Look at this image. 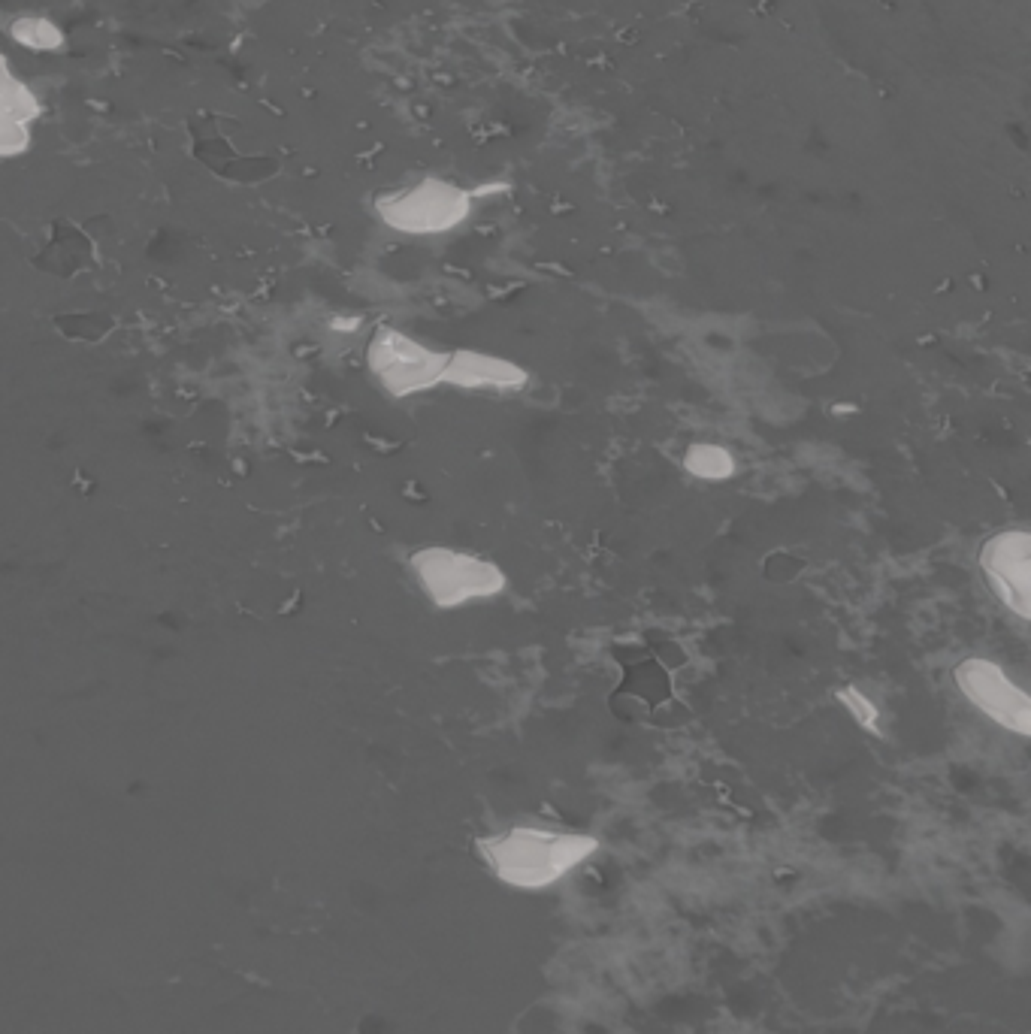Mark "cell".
Masks as SVG:
<instances>
[{"mask_svg": "<svg viewBox=\"0 0 1031 1034\" xmlns=\"http://www.w3.org/2000/svg\"><path fill=\"white\" fill-rule=\"evenodd\" d=\"M469 194L448 185V182H421L406 191L384 194L375 203L378 218L397 233L409 236H433L454 230L469 215Z\"/></svg>", "mask_w": 1031, "mask_h": 1034, "instance_id": "cell-5", "label": "cell"}, {"mask_svg": "<svg viewBox=\"0 0 1031 1034\" xmlns=\"http://www.w3.org/2000/svg\"><path fill=\"white\" fill-rule=\"evenodd\" d=\"M980 572L992 596L1022 623L1031 620V533L1007 527L980 548Z\"/></svg>", "mask_w": 1031, "mask_h": 1034, "instance_id": "cell-6", "label": "cell"}, {"mask_svg": "<svg viewBox=\"0 0 1031 1034\" xmlns=\"http://www.w3.org/2000/svg\"><path fill=\"white\" fill-rule=\"evenodd\" d=\"M530 384V369L499 354L451 348L442 387L466 394H518Z\"/></svg>", "mask_w": 1031, "mask_h": 1034, "instance_id": "cell-7", "label": "cell"}, {"mask_svg": "<svg viewBox=\"0 0 1031 1034\" xmlns=\"http://www.w3.org/2000/svg\"><path fill=\"white\" fill-rule=\"evenodd\" d=\"M953 681L962 699L998 729L1016 738L1031 735V699L1001 663L989 657H965L953 669Z\"/></svg>", "mask_w": 1031, "mask_h": 1034, "instance_id": "cell-4", "label": "cell"}, {"mask_svg": "<svg viewBox=\"0 0 1031 1034\" xmlns=\"http://www.w3.org/2000/svg\"><path fill=\"white\" fill-rule=\"evenodd\" d=\"M0 112L22 121V124H34L43 112V103L37 100V94L10 70L7 55L0 52Z\"/></svg>", "mask_w": 1031, "mask_h": 1034, "instance_id": "cell-9", "label": "cell"}, {"mask_svg": "<svg viewBox=\"0 0 1031 1034\" xmlns=\"http://www.w3.org/2000/svg\"><path fill=\"white\" fill-rule=\"evenodd\" d=\"M599 841L584 832H557L542 826H514L478 841V853L499 880L518 889H542L590 859Z\"/></svg>", "mask_w": 1031, "mask_h": 1034, "instance_id": "cell-1", "label": "cell"}, {"mask_svg": "<svg viewBox=\"0 0 1031 1034\" xmlns=\"http://www.w3.org/2000/svg\"><path fill=\"white\" fill-rule=\"evenodd\" d=\"M10 37L34 52H55L64 46V31L43 16H19L10 22Z\"/></svg>", "mask_w": 1031, "mask_h": 1034, "instance_id": "cell-10", "label": "cell"}, {"mask_svg": "<svg viewBox=\"0 0 1031 1034\" xmlns=\"http://www.w3.org/2000/svg\"><path fill=\"white\" fill-rule=\"evenodd\" d=\"M835 699H838V705L850 714V720L859 729H865L871 735H880V708H877V702L862 687L844 684V687L835 690Z\"/></svg>", "mask_w": 1031, "mask_h": 1034, "instance_id": "cell-11", "label": "cell"}, {"mask_svg": "<svg viewBox=\"0 0 1031 1034\" xmlns=\"http://www.w3.org/2000/svg\"><path fill=\"white\" fill-rule=\"evenodd\" d=\"M451 348H436L394 324H378L366 342V372L391 400L430 394L445 381Z\"/></svg>", "mask_w": 1031, "mask_h": 1034, "instance_id": "cell-3", "label": "cell"}, {"mask_svg": "<svg viewBox=\"0 0 1031 1034\" xmlns=\"http://www.w3.org/2000/svg\"><path fill=\"white\" fill-rule=\"evenodd\" d=\"M409 569L436 611H460L508 590V575L496 560L451 545H424L412 551Z\"/></svg>", "mask_w": 1031, "mask_h": 1034, "instance_id": "cell-2", "label": "cell"}, {"mask_svg": "<svg viewBox=\"0 0 1031 1034\" xmlns=\"http://www.w3.org/2000/svg\"><path fill=\"white\" fill-rule=\"evenodd\" d=\"M333 330H345V333H354L357 327H360V321L357 318H333V324H330Z\"/></svg>", "mask_w": 1031, "mask_h": 1034, "instance_id": "cell-13", "label": "cell"}, {"mask_svg": "<svg viewBox=\"0 0 1031 1034\" xmlns=\"http://www.w3.org/2000/svg\"><path fill=\"white\" fill-rule=\"evenodd\" d=\"M31 149V124L0 112V158H19Z\"/></svg>", "mask_w": 1031, "mask_h": 1034, "instance_id": "cell-12", "label": "cell"}, {"mask_svg": "<svg viewBox=\"0 0 1031 1034\" xmlns=\"http://www.w3.org/2000/svg\"><path fill=\"white\" fill-rule=\"evenodd\" d=\"M684 472L696 481H729L738 469V460L735 454L726 448V445H717V442H693L687 451H684V460H681Z\"/></svg>", "mask_w": 1031, "mask_h": 1034, "instance_id": "cell-8", "label": "cell"}]
</instances>
